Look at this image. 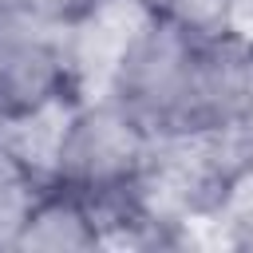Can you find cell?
<instances>
[{
    "label": "cell",
    "mask_w": 253,
    "mask_h": 253,
    "mask_svg": "<svg viewBox=\"0 0 253 253\" xmlns=\"http://www.w3.org/2000/svg\"><path fill=\"white\" fill-rule=\"evenodd\" d=\"M253 47L229 32H198L150 12L111 75L115 103L146 134L217 130L245 119Z\"/></svg>",
    "instance_id": "obj_1"
},
{
    "label": "cell",
    "mask_w": 253,
    "mask_h": 253,
    "mask_svg": "<svg viewBox=\"0 0 253 253\" xmlns=\"http://www.w3.org/2000/svg\"><path fill=\"white\" fill-rule=\"evenodd\" d=\"M12 249H103L91 202L59 182H47L24 213Z\"/></svg>",
    "instance_id": "obj_5"
},
{
    "label": "cell",
    "mask_w": 253,
    "mask_h": 253,
    "mask_svg": "<svg viewBox=\"0 0 253 253\" xmlns=\"http://www.w3.org/2000/svg\"><path fill=\"white\" fill-rule=\"evenodd\" d=\"M150 12L190 24L198 32H229V8L233 0H142Z\"/></svg>",
    "instance_id": "obj_8"
},
{
    "label": "cell",
    "mask_w": 253,
    "mask_h": 253,
    "mask_svg": "<svg viewBox=\"0 0 253 253\" xmlns=\"http://www.w3.org/2000/svg\"><path fill=\"white\" fill-rule=\"evenodd\" d=\"M229 36L253 47V0H233L229 8Z\"/></svg>",
    "instance_id": "obj_10"
},
{
    "label": "cell",
    "mask_w": 253,
    "mask_h": 253,
    "mask_svg": "<svg viewBox=\"0 0 253 253\" xmlns=\"http://www.w3.org/2000/svg\"><path fill=\"white\" fill-rule=\"evenodd\" d=\"M146 142L150 134L115 103L79 99L63 123L51 182L83 198H111V194L134 190L146 158Z\"/></svg>",
    "instance_id": "obj_3"
},
{
    "label": "cell",
    "mask_w": 253,
    "mask_h": 253,
    "mask_svg": "<svg viewBox=\"0 0 253 253\" xmlns=\"http://www.w3.org/2000/svg\"><path fill=\"white\" fill-rule=\"evenodd\" d=\"M249 166L253 146L241 123L190 134H150L134 190L158 221L174 225L190 245H198L206 221Z\"/></svg>",
    "instance_id": "obj_2"
},
{
    "label": "cell",
    "mask_w": 253,
    "mask_h": 253,
    "mask_svg": "<svg viewBox=\"0 0 253 253\" xmlns=\"http://www.w3.org/2000/svg\"><path fill=\"white\" fill-rule=\"evenodd\" d=\"M202 241H217L225 249H253V166L241 174V182L206 221Z\"/></svg>",
    "instance_id": "obj_7"
},
{
    "label": "cell",
    "mask_w": 253,
    "mask_h": 253,
    "mask_svg": "<svg viewBox=\"0 0 253 253\" xmlns=\"http://www.w3.org/2000/svg\"><path fill=\"white\" fill-rule=\"evenodd\" d=\"M75 99L67 28L43 24L16 0H0V123Z\"/></svg>",
    "instance_id": "obj_4"
},
{
    "label": "cell",
    "mask_w": 253,
    "mask_h": 253,
    "mask_svg": "<svg viewBox=\"0 0 253 253\" xmlns=\"http://www.w3.org/2000/svg\"><path fill=\"white\" fill-rule=\"evenodd\" d=\"M24 12H32L36 20L43 24H55V28H71L79 24L87 12H95L103 0H16Z\"/></svg>",
    "instance_id": "obj_9"
},
{
    "label": "cell",
    "mask_w": 253,
    "mask_h": 253,
    "mask_svg": "<svg viewBox=\"0 0 253 253\" xmlns=\"http://www.w3.org/2000/svg\"><path fill=\"white\" fill-rule=\"evenodd\" d=\"M245 134H249V146H253V63H249V103H245V119H241Z\"/></svg>",
    "instance_id": "obj_11"
},
{
    "label": "cell",
    "mask_w": 253,
    "mask_h": 253,
    "mask_svg": "<svg viewBox=\"0 0 253 253\" xmlns=\"http://www.w3.org/2000/svg\"><path fill=\"white\" fill-rule=\"evenodd\" d=\"M47 182H40L4 142H0V249H12L16 241V229L24 221V213L32 210L36 194L43 190Z\"/></svg>",
    "instance_id": "obj_6"
}]
</instances>
